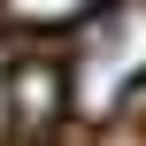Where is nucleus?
<instances>
[{
    "label": "nucleus",
    "instance_id": "4",
    "mask_svg": "<svg viewBox=\"0 0 146 146\" xmlns=\"http://www.w3.org/2000/svg\"><path fill=\"white\" fill-rule=\"evenodd\" d=\"M131 123H139V139H146V85H139V100H131Z\"/></svg>",
    "mask_w": 146,
    "mask_h": 146
},
{
    "label": "nucleus",
    "instance_id": "1",
    "mask_svg": "<svg viewBox=\"0 0 146 146\" xmlns=\"http://www.w3.org/2000/svg\"><path fill=\"white\" fill-rule=\"evenodd\" d=\"M62 69H69V123L115 131L146 85V0H100L69 31Z\"/></svg>",
    "mask_w": 146,
    "mask_h": 146
},
{
    "label": "nucleus",
    "instance_id": "3",
    "mask_svg": "<svg viewBox=\"0 0 146 146\" xmlns=\"http://www.w3.org/2000/svg\"><path fill=\"white\" fill-rule=\"evenodd\" d=\"M100 0H0V31H15L23 46H46V38H69Z\"/></svg>",
    "mask_w": 146,
    "mask_h": 146
},
{
    "label": "nucleus",
    "instance_id": "2",
    "mask_svg": "<svg viewBox=\"0 0 146 146\" xmlns=\"http://www.w3.org/2000/svg\"><path fill=\"white\" fill-rule=\"evenodd\" d=\"M0 115H8L15 146H54L69 131V69L54 46H23L0 69Z\"/></svg>",
    "mask_w": 146,
    "mask_h": 146
},
{
    "label": "nucleus",
    "instance_id": "5",
    "mask_svg": "<svg viewBox=\"0 0 146 146\" xmlns=\"http://www.w3.org/2000/svg\"><path fill=\"white\" fill-rule=\"evenodd\" d=\"M108 146H146V139H139V131H131V139H108Z\"/></svg>",
    "mask_w": 146,
    "mask_h": 146
}]
</instances>
